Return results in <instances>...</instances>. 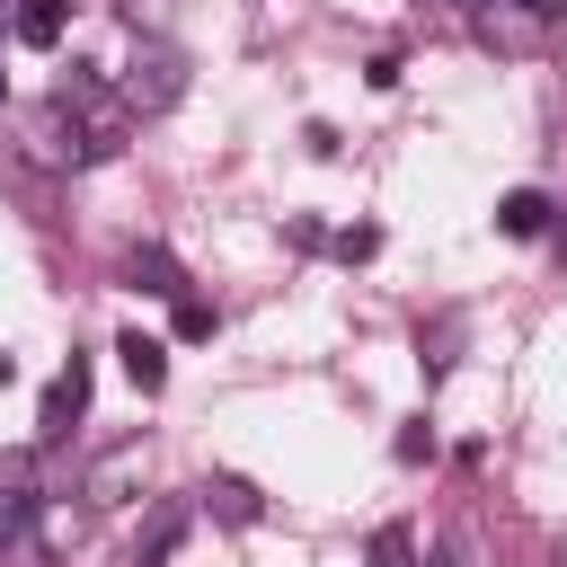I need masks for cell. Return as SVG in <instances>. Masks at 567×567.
<instances>
[{
    "instance_id": "obj_12",
    "label": "cell",
    "mask_w": 567,
    "mask_h": 567,
    "mask_svg": "<svg viewBox=\"0 0 567 567\" xmlns=\"http://www.w3.org/2000/svg\"><path fill=\"white\" fill-rule=\"evenodd\" d=\"M177 337H213V310H204V301H195V292H186V301H177Z\"/></svg>"
},
{
    "instance_id": "obj_6",
    "label": "cell",
    "mask_w": 567,
    "mask_h": 567,
    "mask_svg": "<svg viewBox=\"0 0 567 567\" xmlns=\"http://www.w3.org/2000/svg\"><path fill=\"white\" fill-rule=\"evenodd\" d=\"M115 354H124V372H133L142 390H159V381H168V346H159V337H142V328H124V337H115Z\"/></svg>"
},
{
    "instance_id": "obj_11",
    "label": "cell",
    "mask_w": 567,
    "mask_h": 567,
    "mask_svg": "<svg viewBox=\"0 0 567 567\" xmlns=\"http://www.w3.org/2000/svg\"><path fill=\"white\" fill-rule=\"evenodd\" d=\"M372 567H408V532H399V523L372 532Z\"/></svg>"
},
{
    "instance_id": "obj_4",
    "label": "cell",
    "mask_w": 567,
    "mask_h": 567,
    "mask_svg": "<svg viewBox=\"0 0 567 567\" xmlns=\"http://www.w3.org/2000/svg\"><path fill=\"white\" fill-rule=\"evenodd\" d=\"M27 514H35V470H27V452H9L0 461V540H18Z\"/></svg>"
},
{
    "instance_id": "obj_10",
    "label": "cell",
    "mask_w": 567,
    "mask_h": 567,
    "mask_svg": "<svg viewBox=\"0 0 567 567\" xmlns=\"http://www.w3.org/2000/svg\"><path fill=\"white\" fill-rule=\"evenodd\" d=\"M177 532H186V505H159V514H151V540H142V567H159V558L177 549Z\"/></svg>"
},
{
    "instance_id": "obj_5",
    "label": "cell",
    "mask_w": 567,
    "mask_h": 567,
    "mask_svg": "<svg viewBox=\"0 0 567 567\" xmlns=\"http://www.w3.org/2000/svg\"><path fill=\"white\" fill-rule=\"evenodd\" d=\"M80 408H89V354H71V363H62V381L44 390V416H35V425H44V434H62Z\"/></svg>"
},
{
    "instance_id": "obj_1",
    "label": "cell",
    "mask_w": 567,
    "mask_h": 567,
    "mask_svg": "<svg viewBox=\"0 0 567 567\" xmlns=\"http://www.w3.org/2000/svg\"><path fill=\"white\" fill-rule=\"evenodd\" d=\"M18 133H27V159H35V168H97V159H106V142H97L62 97H44Z\"/></svg>"
},
{
    "instance_id": "obj_13",
    "label": "cell",
    "mask_w": 567,
    "mask_h": 567,
    "mask_svg": "<svg viewBox=\"0 0 567 567\" xmlns=\"http://www.w3.org/2000/svg\"><path fill=\"white\" fill-rule=\"evenodd\" d=\"M505 9H523V18H567V0H505Z\"/></svg>"
},
{
    "instance_id": "obj_7",
    "label": "cell",
    "mask_w": 567,
    "mask_h": 567,
    "mask_svg": "<svg viewBox=\"0 0 567 567\" xmlns=\"http://www.w3.org/2000/svg\"><path fill=\"white\" fill-rule=\"evenodd\" d=\"M62 27H71V0H18V44H62Z\"/></svg>"
},
{
    "instance_id": "obj_3",
    "label": "cell",
    "mask_w": 567,
    "mask_h": 567,
    "mask_svg": "<svg viewBox=\"0 0 567 567\" xmlns=\"http://www.w3.org/2000/svg\"><path fill=\"white\" fill-rule=\"evenodd\" d=\"M142 461H151V452H142V434H133V443H115V452L89 470V487H80V496H89V505H124V496H133V478H142Z\"/></svg>"
},
{
    "instance_id": "obj_8",
    "label": "cell",
    "mask_w": 567,
    "mask_h": 567,
    "mask_svg": "<svg viewBox=\"0 0 567 567\" xmlns=\"http://www.w3.org/2000/svg\"><path fill=\"white\" fill-rule=\"evenodd\" d=\"M496 221H505V239H540V230H549V195H532V186H514V195L496 204Z\"/></svg>"
},
{
    "instance_id": "obj_14",
    "label": "cell",
    "mask_w": 567,
    "mask_h": 567,
    "mask_svg": "<svg viewBox=\"0 0 567 567\" xmlns=\"http://www.w3.org/2000/svg\"><path fill=\"white\" fill-rule=\"evenodd\" d=\"M434 567H443V558H434Z\"/></svg>"
},
{
    "instance_id": "obj_2",
    "label": "cell",
    "mask_w": 567,
    "mask_h": 567,
    "mask_svg": "<svg viewBox=\"0 0 567 567\" xmlns=\"http://www.w3.org/2000/svg\"><path fill=\"white\" fill-rule=\"evenodd\" d=\"M115 89H124V106H133V115H159V106H177V89H186V62H177L168 44H142V53H133V71H124Z\"/></svg>"
},
{
    "instance_id": "obj_9",
    "label": "cell",
    "mask_w": 567,
    "mask_h": 567,
    "mask_svg": "<svg viewBox=\"0 0 567 567\" xmlns=\"http://www.w3.org/2000/svg\"><path fill=\"white\" fill-rule=\"evenodd\" d=\"M204 505H213V514H230V523H257V514H266L248 478H213V487H204Z\"/></svg>"
}]
</instances>
